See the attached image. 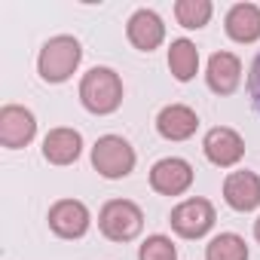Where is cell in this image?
I'll return each mask as SVG.
<instances>
[{
    "instance_id": "cell-1",
    "label": "cell",
    "mask_w": 260,
    "mask_h": 260,
    "mask_svg": "<svg viewBox=\"0 0 260 260\" xmlns=\"http://www.w3.org/2000/svg\"><path fill=\"white\" fill-rule=\"evenodd\" d=\"M80 104L95 116H110L122 104V80L113 68H92L80 80Z\"/></svg>"
},
{
    "instance_id": "cell-2",
    "label": "cell",
    "mask_w": 260,
    "mask_h": 260,
    "mask_svg": "<svg viewBox=\"0 0 260 260\" xmlns=\"http://www.w3.org/2000/svg\"><path fill=\"white\" fill-rule=\"evenodd\" d=\"M83 61V46L77 37L71 34H58L52 40L43 43L40 55H37V71L46 83H64L74 77V71Z\"/></svg>"
},
{
    "instance_id": "cell-3",
    "label": "cell",
    "mask_w": 260,
    "mask_h": 260,
    "mask_svg": "<svg viewBox=\"0 0 260 260\" xmlns=\"http://www.w3.org/2000/svg\"><path fill=\"white\" fill-rule=\"evenodd\" d=\"M98 230L110 242H132L144 230V211L128 199H110L98 211Z\"/></svg>"
},
{
    "instance_id": "cell-4",
    "label": "cell",
    "mask_w": 260,
    "mask_h": 260,
    "mask_svg": "<svg viewBox=\"0 0 260 260\" xmlns=\"http://www.w3.org/2000/svg\"><path fill=\"white\" fill-rule=\"evenodd\" d=\"M92 166L107 181L128 178L132 169H135V147L125 138H119V135H104L92 147Z\"/></svg>"
},
{
    "instance_id": "cell-5",
    "label": "cell",
    "mask_w": 260,
    "mask_h": 260,
    "mask_svg": "<svg viewBox=\"0 0 260 260\" xmlns=\"http://www.w3.org/2000/svg\"><path fill=\"white\" fill-rule=\"evenodd\" d=\"M214 220H217L214 217V205L208 199H202V196L178 202L172 208V214H169V223H172V230L181 239H202V236H208Z\"/></svg>"
},
{
    "instance_id": "cell-6",
    "label": "cell",
    "mask_w": 260,
    "mask_h": 260,
    "mask_svg": "<svg viewBox=\"0 0 260 260\" xmlns=\"http://www.w3.org/2000/svg\"><path fill=\"white\" fill-rule=\"evenodd\" d=\"M202 150H205V156H208L211 166H217V169H233V166H239L242 156H245V141H242V135L236 132V128H230V125H214V128H208L205 138H202Z\"/></svg>"
},
{
    "instance_id": "cell-7",
    "label": "cell",
    "mask_w": 260,
    "mask_h": 260,
    "mask_svg": "<svg viewBox=\"0 0 260 260\" xmlns=\"http://www.w3.org/2000/svg\"><path fill=\"white\" fill-rule=\"evenodd\" d=\"M46 220H49V230L58 239H83L89 233V223H92L89 208L80 199H58V202H52Z\"/></svg>"
},
{
    "instance_id": "cell-8",
    "label": "cell",
    "mask_w": 260,
    "mask_h": 260,
    "mask_svg": "<svg viewBox=\"0 0 260 260\" xmlns=\"http://www.w3.org/2000/svg\"><path fill=\"white\" fill-rule=\"evenodd\" d=\"M37 135V119L28 107L22 104H7L0 110V144L7 150L28 147Z\"/></svg>"
},
{
    "instance_id": "cell-9",
    "label": "cell",
    "mask_w": 260,
    "mask_h": 260,
    "mask_svg": "<svg viewBox=\"0 0 260 260\" xmlns=\"http://www.w3.org/2000/svg\"><path fill=\"white\" fill-rule=\"evenodd\" d=\"M193 184V166L181 156H166L150 169V187L159 196H184Z\"/></svg>"
},
{
    "instance_id": "cell-10",
    "label": "cell",
    "mask_w": 260,
    "mask_h": 260,
    "mask_svg": "<svg viewBox=\"0 0 260 260\" xmlns=\"http://www.w3.org/2000/svg\"><path fill=\"white\" fill-rule=\"evenodd\" d=\"M223 199L233 211H254L260 208V175L257 172H230L223 181Z\"/></svg>"
},
{
    "instance_id": "cell-11",
    "label": "cell",
    "mask_w": 260,
    "mask_h": 260,
    "mask_svg": "<svg viewBox=\"0 0 260 260\" xmlns=\"http://www.w3.org/2000/svg\"><path fill=\"white\" fill-rule=\"evenodd\" d=\"M205 83L214 95H233L242 83V61L233 52H214L205 68Z\"/></svg>"
},
{
    "instance_id": "cell-12",
    "label": "cell",
    "mask_w": 260,
    "mask_h": 260,
    "mask_svg": "<svg viewBox=\"0 0 260 260\" xmlns=\"http://www.w3.org/2000/svg\"><path fill=\"white\" fill-rule=\"evenodd\" d=\"M125 37H128V43H132L135 49L153 52L166 40V25H162V19L153 10H138V13H132V19H128V25H125Z\"/></svg>"
},
{
    "instance_id": "cell-13",
    "label": "cell",
    "mask_w": 260,
    "mask_h": 260,
    "mask_svg": "<svg viewBox=\"0 0 260 260\" xmlns=\"http://www.w3.org/2000/svg\"><path fill=\"white\" fill-rule=\"evenodd\" d=\"M196 128H199V116L187 104H169L156 116V132L166 141H187L196 135Z\"/></svg>"
},
{
    "instance_id": "cell-14",
    "label": "cell",
    "mask_w": 260,
    "mask_h": 260,
    "mask_svg": "<svg viewBox=\"0 0 260 260\" xmlns=\"http://www.w3.org/2000/svg\"><path fill=\"white\" fill-rule=\"evenodd\" d=\"M80 153H83V135L77 128L61 125L43 138V159L49 166H71L80 159Z\"/></svg>"
},
{
    "instance_id": "cell-15",
    "label": "cell",
    "mask_w": 260,
    "mask_h": 260,
    "mask_svg": "<svg viewBox=\"0 0 260 260\" xmlns=\"http://www.w3.org/2000/svg\"><path fill=\"white\" fill-rule=\"evenodd\" d=\"M223 31L236 43H257L260 40V7L257 4H233L226 10Z\"/></svg>"
},
{
    "instance_id": "cell-16",
    "label": "cell",
    "mask_w": 260,
    "mask_h": 260,
    "mask_svg": "<svg viewBox=\"0 0 260 260\" xmlns=\"http://www.w3.org/2000/svg\"><path fill=\"white\" fill-rule=\"evenodd\" d=\"M169 71L178 83H190L199 71V49L196 43H190L187 37L181 40H172L169 46Z\"/></svg>"
},
{
    "instance_id": "cell-17",
    "label": "cell",
    "mask_w": 260,
    "mask_h": 260,
    "mask_svg": "<svg viewBox=\"0 0 260 260\" xmlns=\"http://www.w3.org/2000/svg\"><path fill=\"white\" fill-rule=\"evenodd\" d=\"M205 260H248V245L236 233H220L205 245Z\"/></svg>"
},
{
    "instance_id": "cell-18",
    "label": "cell",
    "mask_w": 260,
    "mask_h": 260,
    "mask_svg": "<svg viewBox=\"0 0 260 260\" xmlns=\"http://www.w3.org/2000/svg\"><path fill=\"white\" fill-rule=\"evenodd\" d=\"M211 10H214V7H211V0H178V4H175V19H178L181 28H187V31H199V28L208 25Z\"/></svg>"
},
{
    "instance_id": "cell-19",
    "label": "cell",
    "mask_w": 260,
    "mask_h": 260,
    "mask_svg": "<svg viewBox=\"0 0 260 260\" xmlns=\"http://www.w3.org/2000/svg\"><path fill=\"white\" fill-rule=\"evenodd\" d=\"M138 260H178V248L169 236L156 233V236H147L141 251H138Z\"/></svg>"
},
{
    "instance_id": "cell-20",
    "label": "cell",
    "mask_w": 260,
    "mask_h": 260,
    "mask_svg": "<svg viewBox=\"0 0 260 260\" xmlns=\"http://www.w3.org/2000/svg\"><path fill=\"white\" fill-rule=\"evenodd\" d=\"M248 95H251L254 107L260 110V52H257V58L251 61V71H248Z\"/></svg>"
},
{
    "instance_id": "cell-21",
    "label": "cell",
    "mask_w": 260,
    "mask_h": 260,
    "mask_svg": "<svg viewBox=\"0 0 260 260\" xmlns=\"http://www.w3.org/2000/svg\"><path fill=\"white\" fill-rule=\"evenodd\" d=\"M254 239H257V242H260V217H257V220H254Z\"/></svg>"
}]
</instances>
